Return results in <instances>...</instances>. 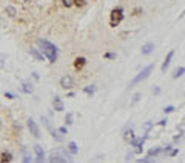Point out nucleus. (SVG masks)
<instances>
[{"instance_id":"nucleus-16","label":"nucleus","mask_w":185,"mask_h":163,"mask_svg":"<svg viewBox=\"0 0 185 163\" xmlns=\"http://www.w3.org/2000/svg\"><path fill=\"white\" fill-rule=\"evenodd\" d=\"M136 137V135H134V131H133V128H127V129H125V131H123V140H125V142H130V143H131V140Z\"/></svg>"},{"instance_id":"nucleus-9","label":"nucleus","mask_w":185,"mask_h":163,"mask_svg":"<svg viewBox=\"0 0 185 163\" xmlns=\"http://www.w3.org/2000/svg\"><path fill=\"white\" fill-rule=\"evenodd\" d=\"M53 108H54V109H56L57 112H62L63 109H65V105H63V100L60 99V97H54V99H53Z\"/></svg>"},{"instance_id":"nucleus-12","label":"nucleus","mask_w":185,"mask_h":163,"mask_svg":"<svg viewBox=\"0 0 185 163\" xmlns=\"http://www.w3.org/2000/svg\"><path fill=\"white\" fill-rule=\"evenodd\" d=\"M86 65V59L85 57H77L74 60V69L76 71H80V69H83Z\"/></svg>"},{"instance_id":"nucleus-27","label":"nucleus","mask_w":185,"mask_h":163,"mask_svg":"<svg viewBox=\"0 0 185 163\" xmlns=\"http://www.w3.org/2000/svg\"><path fill=\"white\" fill-rule=\"evenodd\" d=\"M86 0H73V5L74 6H77V8H82L83 5H85Z\"/></svg>"},{"instance_id":"nucleus-43","label":"nucleus","mask_w":185,"mask_h":163,"mask_svg":"<svg viewBox=\"0 0 185 163\" xmlns=\"http://www.w3.org/2000/svg\"><path fill=\"white\" fill-rule=\"evenodd\" d=\"M0 131H2V120H0Z\"/></svg>"},{"instance_id":"nucleus-41","label":"nucleus","mask_w":185,"mask_h":163,"mask_svg":"<svg viewBox=\"0 0 185 163\" xmlns=\"http://www.w3.org/2000/svg\"><path fill=\"white\" fill-rule=\"evenodd\" d=\"M32 77H34L36 80H39V74H37V72H32Z\"/></svg>"},{"instance_id":"nucleus-38","label":"nucleus","mask_w":185,"mask_h":163,"mask_svg":"<svg viewBox=\"0 0 185 163\" xmlns=\"http://www.w3.org/2000/svg\"><path fill=\"white\" fill-rule=\"evenodd\" d=\"M5 97H6V99H9V100H13V99H14V94H13V92H5Z\"/></svg>"},{"instance_id":"nucleus-1","label":"nucleus","mask_w":185,"mask_h":163,"mask_svg":"<svg viewBox=\"0 0 185 163\" xmlns=\"http://www.w3.org/2000/svg\"><path fill=\"white\" fill-rule=\"evenodd\" d=\"M37 45L40 48V52L43 54V57L48 59L50 63H56L57 60V56H59V51H57V46L53 45L51 42H48L45 39H37Z\"/></svg>"},{"instance_id":"nucleus-4","label":"nucleus","mask_w":185,"mask_h":163,"mask_svg":"<svg viewBox=\"0 0 185 163\" xmlns=\"http://www.w3.org/2000/svg\"><path fill=\"white\" fill-rule=\"evenodd\" d=\"M40 120H42V123L43 125H45V126H46V129H48V131H50L51 132V135H53V139L54 140H57V142H62V140H63V137H62V135L60 134H59L57 131H54V129H53V126H51V123L50 122H48V118L46 117H40Z\"/></svg>"},{"instance_id":"nucleus-6","label":"nucleus","mask_w":185,"mask_h":163,"mask_svg":"<svg viewBox=\"0 0 185 163\" xmlns=\"http://www.w3.org/2000/svg\"><path fill=\"white\" fill-rule=\"evenodd\" d=\"M60 86H62V88L63 89H71L73 88V86H74V79L71 77V75H63V77L60 79Z\"/></svg>"},{"instance_id":"nucleus-2","label":"nucleus","mask_w":185,"mask_h":163,"mask_svg":"<svg viewBox=\"0 0 185 163\" xmlns=\"http://www.w3.org/2000/svg\"><path fill=\"white\" fill-rule=\"evenodd\" d=\"M123 17H125L123 8H121V6L114 8L111 13H110V26H111V28H116L117 25H121V23H122Z\"/></svg>"},{"instance_id":"nucleus-5","label":"nucleus","mask_w":185,"mask_h":163,"mask_svg":"<svg viewBox=\"0 0 185 163\" xmlns=\"http://www.w3.org/2000/svg\"><path fill=\"white\" fill-rule=\"evenodd\" d=\"M26 126H28L31 135H34L36 139H40V137H42V135H40V128H39V125L32 120V118H28V122H26Z\"/></svg>"},{"instance_id":"nucleus-15","label":"nucleus","mask_w":185,"mask_h":163,"mask_svg":"<svg viewBox=\"0 0 185 163\" xmlns=\"http://www.w3.org/2000/svg\"><path fill=\"white\" fill-rule=\"evenodd\" d=\"M9 162H13V154L9 151H3L0 154V163H9Z\"/></svg>"},{"instance_id":"nucleus-23","label":"nucleus","mask_w":185,"mask_h":163,"mask_svg":"<svg viewBox=\"0 0 185 163\" xmlns=\"http://www.w3.org/2000/svg\"><path fill=\"white\" fill-rule=\"evenodd\" d=\"M107 59V60H116L117 59V54L116 52H105V56H103Z\"/></svg>"},{"instance_id":"nucleus-33","label":"nucleus","mask_w":185,"mask_h":163,"mask_svg":"<svg viewBox=\"0 0 185 163\" xmlns=\"http://www.w3.org/2000/svg\"><path fill=\"white\" fill-rule=\"evenodd\" d=\"M179 154V149L177 148H174V149H171L170 151V153H168V155H170V157H174V155H177Z\"/></svg>"},{"instance_id":"nucleus-25","label":"nucleus","mask_w":185,"mask_h":163,"mask_svg":"<svg viewBox=\"0 0 185 163\" xmlns=\"http://www.w3.org/2000/svg\"><path fill=\"white\" fill-rule=\"evenodd\" d=\"M151 128H153V122H145V123H144V129H145V134H148Z\"/></svg>"},{"instance_id":"nucleus-20","label":"nucleus","mask_w":185,"mask_h":163,"mask_svg":"<svg viewBox=\"0 0 185 163\" xmlns=\"http://www.w3.org/2000/svg\"><path fill=\"white\" fill-rule=\"evenodd\" d=\"M185 72V66H179L174 69V74H173V79H179V77H182Z\"/></svg>"},{"instance_id":"nucleus-8","label":"nucleus","mask_w":185,"mask_h":163,"mask_svg":"<svg viewBox=\"0 0 185 163\" xmlns=\"http://www.w3.org/2000/svg\"><path fill=\"white\" fill-rule=\"evenodd\" d=\"M34 153H36V163H43L45 162V153L40 145H34Z\"/></svg>"},{"instance_id":"nucleus-21","label":"nucleus","mask_w":185,"mask_h":163,"mask_svg":"<svg viewBox=\"0 0 185 163\" xmlns=\"http://www.w3.org/2000/svg\"><path fill=\"white\" fill-rule=\"evenodd\" d=\"M6 15L11 19H14L15 15H17V9H15L14 6H6Z\"/></svg>"},{"instance_id":"nucleus-29","label":"nucleus","mask_w":185,"mask_h":163,"mask_svg":"<svg viewBox=\"0 0 185 163\" xmlns=\"http://www.w3.org/2000/svg\"><path fill=\"white\" fill-rule=\"evenodd\" d=\"M182 139H184V131H181V132H179V134L176 135V137H174V143H179Z\"/></svg>"},{"instance_id":"nucleus-3","label":"nucleus","mask_w":185,"mask_h":163,"mask_svg":"<svg viewBox=\"0 0 185 163\" xmlns=\"http://www.w3.org/2000/svg\"><path fill=\"white\" fill-rule=\"evenodd\" d=\"M153 69H154V65H153V63L148 65V66H145V68L142 69V71H140V72H139L137 75H136V77H134L131 82H130V88H133L134 85H137V83H140L142 80L148 79V75L151 74V71H153Z\"/></svg>"},{"instance_id":"nucleus-10","label":"nucleus","mask_w":185,"mask_h":163,"mask_svg":"<svg viewBox=\"0 0 185 163\" xmlns=\"http://www.w3.org/2000/svg\"><path fill=\"white\" fill-rule=\"evenodd\" d=\"M22 92H25V94H32V91H34V86H32L31 82L25 80L23 83H22V88H20Z\"/></svg>"},{"instance_id":"nucleus-26","label":"nucleus","mask_w":185,"mask_h":163,"mask_svg":"<svg viewBox=\"0 0 185 163\" xmlns=\"http://www.w3.org/2000/svg\"><path fill=\"white\" fill-rule=\"evenodd\" d=\"M174 111H176V108L173 106V105H168V106L164 108V112L165 114H171V112H174Z\"/></svg>"},{"instance_id":"nucleus-18","label":"nucleus","mask_w":185,"mask_h":163,"mask_svg":"<svg viewBox=\"0 0 185 163\" xmlns=\"http://www.w3.org/2000/svg\"><path fill=\"white\" fill-rule=\"evenodd\" d=\"M83 92H85L86 95L92 97V94L96 92V85H88V86H85V88H83Z\"/></svg>"},{"instance_id":"nucleus-17","label":"nucleus","mask_w":185,"mask_h":163,"mask_svg":"<svg viewBox=\"0 0 185 163\" xmlns=\"http://www.w3.org/2000/svg\"><path fill=\"white\" fill-rule=\"evenodd\" d=\"M68 153L73 154V155L79 154V146H77V143H76V142H68Z\"/></svg>"},{"instance_id":"nucleus-28","label":"nucleus","mask_w":185,"mask_h":163,"mask_svg":"<svg viewBox=\"0 0 185 163\" xmlns=\"http://www.w3.org/2000/svg\"><path fill=\"white\" fill-rule=\"evenodd\" d=\"M65 123H67V125H71L73 123V114L71 112H68L67 116H65Z\"/></svg>"},{"instance_id":"nucleus-13","label":"nucleus","mask_w":185,"mask_h":163,"mask_svg":"<svg viewBox=\"0 0 185 163\" xmlns=\"http://www.w3.org/2000/svg\"><path fill=\"white\" fill-rule=\"evenodd\" d=\"M29 54H31V56L36 59L37 62H43V60H45V57H43V54H42L39 49H37V48H31V49H29Z\"/></svg>"},{"instance_id":"nucleus-14","label":"nucleus","mask_w":185,"mask_h":163,"mask_svg":"<svg viewBox=\"0 0 185 163\" xmlns=\"http://www.w3.org/2000/svg\"><path fill=\"white\" fill-rule=\"evenodd\" d=\"M153 51H154V43L153 42H148L142 46V56H148V54H151Z\"/></svg>"},{"instance_id":"nucleus-35","label":"nucleus","mask_w":185,"mask_h":163,"mask_svg":"<svg viewBox=\"0 0 185 163\" xmlns=\"http://www.w3.org/2000/svg\"><path fill=\"white\" fill-rule=\"evenodd\" d=\"M171 148H173V145H167V146H165V148H164V149H162V151H164V153H165V154H168V153H170V151H171Z\"/></svg>"},{"instance_id":"nucleus-7","label":"nucleus","mask_w":185,"mask_h":163,"mask_svg":"<svg viewBox=\"0 0 185 163\" xmlns=\"http://www.w3.org/2000/svg\"><path fill=\"white\" fill-rule=\"evenodd\" d=\"M46 163H67V159H65L60 153H51Z\"/></svg>"},{"instance_id":"nucleus-40","label":"nucleus","mask_w":185,"mask_h":163,"mask_svg":"<svg viewBox=\"0 0 185 163\" xmlns=\"http://www.w3.org/2000/svg\"><path fill=\"white\" fill-rule=\"evenodd\" d=\"M140 11H142V9H140V8H136V9H134V13H133V14L136 15V14H139V13H140Z\"/></svg>"},{"instance_id":"nucleus-32","label":"nucleus","mask_w":185,"mask_h":163,"mask_svg":"<svg viewBox=\"0 0 185 163\" xmlns=\"http://www.w3.org/2000/svg\"><path fill=\"white\" fill-rule=\"evenodd\" d=\"M32 160H31V155L28 154V153H25V155H23V163H31Z\"/></svg>"},{"instance_id":"nucleus-39","label":"nucleus","mask_w":185,"mask_h":163,"mask_svg":"<svg viewBox=\"0 0 185 163\" xmlns=\"http://www.w3.org/2000/svg\"><path fill=\"white\" fill-rule=\"evenodd\" d=\"M133 159V153H127V155H125V160H131Z\"/></svg>"},{"instance_id":"nucleus-42","label":"nucleus","mask_w":185,"mask_h":163,"mask_svg":"<svg viewBox=\"0 0 185 163\" xmlns=\"http://www.w3.org/2000/svg\"><path fill=\"white\" fill-rule=\"evenodd\" d=\"M3 66V60H0V68H2Z\"/></svg>"},{"instance_id":"nucleus-31","label":"nucleus","mask_w":185,"mask_h":163,"mask_svg":"<svg viewBox=\"0 0 185 163\" xmlns=\"http://www.w3.org/2000/svg\"><path fill=\"white\" fill-rule=\"evenodd\" d=\"M56 131L59 132V134H62V135H65V134H68V129L65 128V126H60L59 129H56Z\"/></svg>"},{"instance_id":"nucleus-24","label":"nucleus","mask_w":185,"mask_h":163,"mask_svg":"<svg viewBox=\"0 0 185 163\" xmlns=\"http://www.w3.org/2000/svg\"><path fill=\"white\" fill-rule=\"evenodd\" d=\"M142 153H144V145H137V146H134L133 154H136V155H140Z\"/></svg>"},{"instance_id":"nucleus-30","label":"nucleus","mask_w":185,"mask_h":163,"mask_svg":"<svg viewBox=\"0 0 185 163\" xmlns=\"http://www.w3.org/2000/svg\"><path fill=\"white\" fill-rule=\"evenodd\" d=\"M62 5L65 8H69V6H73V0H62Z\"/></svg>"},{"instance_id":"nucleus-37","label":"nucleus","mask_w":185,"mask_h":163,"mask_svg":"<svg viewBox=\"0 0 185 163\" xmlns=\"http://www.w3.org/2000/svg\"><path fill=\"white\" fill-rule=\"evenodd\" d=\"M151 162V159L150 157H146V159H140V160H137V163H150Z\"/></svg>"},{"instance_id":"nucleus-34","label":"nucleus","mask_w":185,"mask_h":163,"mask_svg":"<svg viewBox=\"0 0 185 163\" xmlns=\"http://www.w3.org/2000/svg\"><path fill=\"white\" fill-rule=\"evenodd\" d=\"M167 123H168V120H167V118H162V120H159V122H157V125H159V126H167Z\"/></svg>"},{"instance_id":"nucleus-44","label":"nucleus","mask_w":185,"mask_h":163,"mask_svg":"<svg viewBox=\"0 0 185 163\" xmlns=\"http://www.w3.org/2000/svg\"><path fill=\"white\" fill-rule=\"evenodd\" d=\"M13 2H22V0H13Z\"/></svg>"},{"instance_id":"nucleus-11","label":"nucleus","mask_w":185,"mask_h":163,"mask_svg":"<svg viewBox=\"0 0 185 163\" xmlns=\"http://www.w3.org/2000/svg\"><path fill=\"white\" fill-rule=\"evenodd\" d=\"M173 56H174V51H170V52L167 54L165 60H164V63H162V66H160L162 72H165V71H167V68L170 66V63H171V59H173Z\"/></svg>"},{"instance_id":"nucleus-36","label":"nucleus","mask_w":185,"mask_h":163,"mask_svg":"<svg viewBox=\"0 0 185 163\" xmlns=\"http://www.w3.org/2000/svg\"><path fill=\"white\" fill-rule=\"evenodd\" d=\"M153 94L154 95H159L160 94V88H159V86H154V88H153Z\"/></svg>"},{"instance_id":"nucleus-22","label":"nucleus","mask_w":185,"mask_h":163,"mask_svg":"<svg viewBox=\"0 0 185 163\" xmlns=\"http://www.w3.org/2000/svg\"><path fill=\"white\" fill-rule=\"evenodd\" d=\"M140 97H142V94H140V92H136V94L133 95V100L130 102V106H134L136 103H137V102L140 100Z\"/></svg>"},{"instance_id":"nucleus-19","label":"nucleus","mask_w":185,"mask_h":163,"mask_svg":"<svg viewBox=\"0 0 185 163\" xmlns=\"http://www.w3.org/2000/svg\"><path fill=\"white\" fill-rule=\"evenodd\" d=\"M162 153V148H154V149H150L148 153H146V157H150V159H153V157L159 155Z\"/></svg>"}]
</instances>
